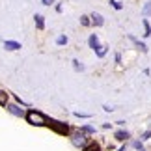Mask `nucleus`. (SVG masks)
Segmentation results:
<instances>
[{
	"label": "nucleus",
	"mask_w": 151,
	"mask_h": 151,
	"mask_svg": "<svg viewBox=\"0 0 151 151\" xmlns=\"http://www.w3.org/2000/svg\"><path fill=\"white\" fill-rule=\"evenodd\" d=\"M0 106H8V93L0 90Z\"/></svg>",
	"instance_id": "obj_9"
},
{
	"label": "nucleus",
	"mask_w": 151,
	"mask_h": 151,
	"mask_svg": "<svg viewBox=\"0 0 151 151\" xmlns=\"http://www.w3.org/2000/svg\"><path fill=\"white\" fill-rule=\"evenodd\" d=\"M132 147H134V149H140V151H146V149H144V146H142V142H132Z\"/></svg>",
	"instance_id": "obj_19"
},
{
	"label": "nucleus",
	"mask_w": 151,
	"mask_h": 151,
	"mask_svg": "<svg viewBox=\"0 0 151 151\" xmlns=\"http://www.w3.org/2000/svg\"><path fill=\"white\" fill-rule=\"evenodd\" d=\"M90 19H91V17H86V15H84V17H80V22H82V26H90V24H91V21H90Z\"/></svg>",
	"instance_id": "obj_12"
},
{
	"label": "nucleus",
	"mask_w": 151,
	"mask_h": 151,
	"mask_svg": "<svg viewBox=\"0 0 151 151\" xmlns=\"http://www.w3.org/2000/svg\"><path fill=\"white\" fill-rule=\"evenodd\" d=\"M110 4H112L116 9H121V2H116V0H110Z\"/></svg>",
	"instance_id": "obj_20"
},
{
	"label": "nucleus",
	"mask_w": 151,
	"mask_h": 151,
	"mask_svg": "<svg viewBox=\"0 0 151 151\" xmlns=\"http://www.w3.org/2000/svg\"><path fill=\"white\" fill-rule=\"evenodd\" d=\"M26 121L30 125H36V127H43L49 123V119L45 118L41 112H37V110H30V112H26Z\"/></svg>",
	"instance_id": "obj_1"
},
{
	"label": "nucleus",
	"mask_w": 151,
	"mask_h": 151,
	"mask_svg": "<svg viewBox=\"0 0 151 151\" xmlns=\"http://www.w3.org/2000/svg\"><path fill=\"white\" fill-rule=\"evenodd\" d=\"M129 136H131V134H129V132H127V131H118V132H116V138H118L119 142L127 140V138H129Z\"/></svg>",
	"instance_id": "obj_8"
},
{
	"label": "nucleus",
	"mask_w": 151,
	"mask_h": 151,
	"mask_svg": "<svg viewBox=\"0 0 151 151\" xmlns=\"http://www.w3.org/2000/svg\"><path fill=\"white\" fill-rule=\"evenodd\" d=\"M119 151H125V147H121V149H119Z\"/></svg>",
	"instance_id": "obj_23"
},
{
	"label": "nucleus",
	"mask_w": 151,
	"mask_h": 151,
	"mask_svg": "<svg viewBox=\"0 0 151 151\" xmlns=\"http://www.w3.org/2000/svg\"><path fill=\"white\" fill-rule=\"evenodd\" d=\"M34 19H36V24H37V28H39V30H43V28H45L43 17H41V15H36V17H34Z\"/></svg>",
	"instance_id": "obj_11"
},
{
	"label": "nucleus",
	"mask_w": 151,
	"mask_h": 151,
	"mask_svg": "<svg viewBox=\"0 0 151 151\" xmlns=\"http://www.w3.org/2000/svg\"><path fill=\"white\" fill-rule=\"evenodd\" d=\"M106 49H108V47H106V45H103V47H101L99 50H97V56H99V58H103L104 54H106Z\"/></svg>",
	"instance_id": "obj_14"
},
{
	"label": "nucleus",
	"mask_w": 151,
	"mask_h": 151,
	"mask_svg": "<svg viewBox=\"0 0 151 151\" xmlns=\"http://www.w3.org/2000/svg\"><path fill=\"white\" fill-rule=\"evenodd\" d=\"M88 43H90V47L93 49V50H99V49H101V45H99V37H97L95 34H91V36H90Z\"/></svg>",
	"instance_id": "obj_5"
},
{
	"label": "nucleus",
	"mask_w": 151,
	"mask_h": 151,
	"mask_svg": "<svg viewBox=\"0 0 151 151\" xmlns=\"http://www.w3.org/2000/svg\"><path fill=\"white\" fill-rule=\"evenodd\" d=\"M149 138H151V131H146L142 134V140H149Z\"/></svg>",
	"instance_id": "obj_21"
},
{
	"label": "nucleus",
	"mask_w": 151,
	"mask_h": 151,
	"mask_svg": "<svg viewBox=\"0 0 151 151\" xmlns=\"http://www.w3.org/2000/svg\"><path fill=\"white\" fill-rule=\"evenodd\" d=\"M6 108H8V110H9V112L13 114V116H17V118H26L24 110H22V108L19 106V104H8Z\"/></svg>",
	"instance_id": "obj_4"
},
{
	"label": "nucleus",
	"mask_w": 151,
	"mask_h": 151,
	"mask_svg": "<svg viewBox=\"0 0 151 151\" xmlns=\"http://www.w3.org/2000/svg\"><path fill=\"white\" fill-rule=\"evenodd\" d=\"M71 142H73V146L75 147H86L88 146V136H86V132L82 131H78V132H75V134L71 136Z\"/></svg>",
	"instance_id": "obj_2"
},
{
	"label": "nucleus",
	"mask_w": 151,
	"mask_h": 151,
	"mask_svg": "<svg viewBox=\"0 0 151 151\" xmlns=\"http://www.w3.org/2000/svg\"><path fill=\"white\" fill-rule=\"evenodd\" d=\"M91 22H93L95 26H103L104 24V19L101 13H91Z\"/></svg>",
	"instance_id": "obj_6"
},
{
	"label": "nucleus",
	"mask_w": 151,
	"mask_h": 151,
	"mask_svg": "<svg viewBox=\"0 0 151 151\" xmlns=\"http://www.w3.org/2000/svg\"><path fill=\"white\" fill-rule=\"evenodd\" d=\"M144 28H146V36H151V26H149L147 19H144Z\"/></svg>",
	"instance_id": "obj_15"
},
{
	"label": "nucleus",
	"mask_w": 151,
	"mask_h": 151,
	"mask_svg": "<svg viewBox=\"0 0 151 151\" xmlns=\"http://www.w3.org/2000/svg\"><path fill=\"white\" fill-rule=\"evenodd\" d=\"M73 63H75V69H77V71H82V69H84V65L78 60H73Z\"/></svg>",
	"instance_id": "obj_17"
},
{
	"label": "nucleus",
	"mask_w": 151,
	"mask_h": 151,
	"mask_svg": "<svg viewBox=\"0 0 151 151\" xmlns=\"http://www.w3.org/2000/svg\"><path fill=\"white\" fill-rule=\"evenodd\" d=\"M144 15H151V2H146L144 6Z\"/></svg>",
	"instance_id": "obj_16"
},
{
	"label": "nucleus",
	"mask_w": 151,
	"mask_h": 151,
	"mask_svg": "<svg viewBox=\"0 0 151 151\" xmlns=\"http://www.w3.org/2000/svg\"><path fill=\"white\" fill-rule=\"evenodd\" d=\"M80 131H82V132H86V134H91V132H95V129H93V127H90V125H84Z\"/></svg>",
	"instance_id": "obj_13"
},
{
	"label": "nucleus",
	"mask_w": 151,
	"mask_h": 151,
	"mask_svg": "<svg viewBox=\"0 0 151 151\" xmlns=\"http://www.w3.org/2000/svg\"><path fill=\"white\" fill-rule=\"evenodd\" d=\"M129 39H131V41H132V43H134V45H136V47H138V49H140V50H144V52H146V50H147V49H146V45H144V43H140V41H138V39H136V37H132V36H129Z\"/></svg>",
	"instance_id": "obj_10"
},
{
	"label": "nucleus",
	"mask_w": 151,
	"mask_h": 151,
	"mask_svg": "<svg viewBox=\"0 0 151 151\" xmlns=\"http://www.w3.org/2000/svg\"><path fill=\"white\" fill-rule=\"evenodd\" d=\"M4 47L8 49V50H19L21 49V43H17V41H4Z\"/></svg>",
	"instance_id": "obj_7"
},
{
	"label": "nucleus",
	"mask_w": 151,
	"mask_h": 151,
	"mask_svg": "<svg viewBox=\"0 0 151 151\" xmlns=\"http://www.w3.org/2000/svg\"><path fill=\"white\" fill-rule=\"evenodd\" d=\"M41 2H43L45 6H50V4H54V0H41Z\"/></svg>",
	"instance_id": "obj_22"
},
{
	"label": "nucleus",
	"mask_w": 151,
	"mask_h": 151,
	"mask_svg": "<svg viewBox=\"0 0 151 151\" xmlns=\"http://www.w3.org/2000/svg\"><path fill=\"white\" fill-rule=\"evenodd\" d=\"M47 125L50 127V129H54L56 132H60V134H67L69 132V127L65 123H62V121H58V119H50Z\"/></svg>",
	"instance_id": "obj_3"
},
{
	"label": "nucleus",
	"mask_w": 151,
	"mask_h": 151,
	"mask_svg": "<svg viewBox=\"0 0 151 151\" xmlns=\"http://www.w3.org/2000/svg\"><path fill=\"white\" fill-rule=\"evenodd\" d=\"M56 43H58V45H65V43H67V37H65V36H60V37L56 39Z\"/></svg>",
	"instance_id": "obj_18"
}]
</instances>
